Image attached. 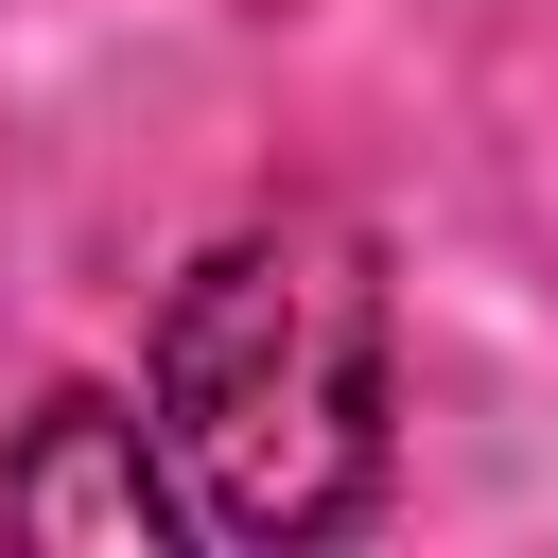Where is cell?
<instances>
[{"label": "cell", "instance_id": "obj_2", "mask_svg": "<svg viewBox=\"0 0 558 558\" xmlns=\"http://www.w3.org/2000/svg\"><path fill=\"white\" fill-rule=\"evenodd\" d=\"M17 523H70V541H157V471H140V418L105 401H52V436L0 471Z\"/></svg>", "mask_w": 558, "mask_h": 558}, {"label": "cell", "instance_id": "obj_1", "mask_svg": "<svg viewBox=\"0 0 558 558\" xmlns=\"http://www.w3.org/2000/svg\"><path fill=\"white\" fill-rule=\"evenodd\" d=\"M140 418L209 541H349L384 506V418H401L384 262L314 209L227 227L140 349Z\"/></svg>", "mask_w": 558, "mask_h": 558}]
</instances>
